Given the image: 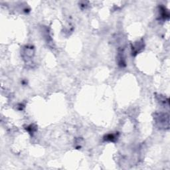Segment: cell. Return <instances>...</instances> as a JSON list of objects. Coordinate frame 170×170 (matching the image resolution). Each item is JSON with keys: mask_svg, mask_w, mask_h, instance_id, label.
Listing matches in <instances>:
<instances>
[{"mask_svg": "<svg viewBox=\"0 0 170 170\" xmlns=\"http://www.w3.org/2000/svg\"><path fill=\"white\" fill-rule=\"evenodd\" d=\"M155 122L159 128H169V115L166 113H158L154 117Z\"/></svg>", "mask_w": 170, "mask_h": 170, "instance_id": "cell-1", "label": "cell"}, {"mask_svg": "<svg viewBox=\"0 0 170 170\" xmlns=\"http://www.w3.org/2000/svg\"><path fill=\"white\" fill-rule=\"evenodd\" d=\"M143 41H139L133 43L131 46V52H132V55L135 56L137 54H138L139 52L143 48Z\"/></svg>", "mask_w": 170, "mask_h": 170, "instance_id": "cell-2", "label": "cell"}, {"mask_svg": "<svg viewBox=\"0 0 170 170\" xmlns=\"http://www.w3.org/2000/svg\"><path fill=\"white\" fill-rule=\"evenodd\" d=\"M34 54L33 48L31 46H26L23 48V52H22V55L25 58H32Z\"/></svg>", "mask_w": 170, "mask_h": 170, "instance_id": "cell-3", "label": "cell"}, {"mask_svg": "<svg viewBox=\"0 0 170 170\" xmlns=\"http://www.w3.org/2000/svg\"><path fill=\"white\" fill-rule=\"evenodd\" d=\"M117 61H118L119 66H122V67L126 66V60H125L124 53L122 51H119L118 56H117Z\"/></svg>", "mask_w": 170, "mask_h": 170, "instance_id": "cell-4", "label": "cell"}, {"mask_svg": "<svg viewBox=\"0 0 170 170\" xmlns=\"http://www.w3.org/2000/svg\"><path fill=\"white\" fill-rule=\"evenodd\" d=\"M159 16H160V19L165 20L169 18V13L167 10L164 7H160L159 8Z\"/></svg>", "mask_w": 170, "mask_h": 170, "instance_id": "cell-5", "label": "cell"}, {"mask_svg": "<svg viewBox=\"0 0 170 170\" xmlns=\"http://www.w3.org/2000/svg\"><path fill=\"white\" fill-rule=\"evenodd\" d=\"M117 138L116 135L113 133H110V134H107L105 135L104 140L106 141H114Z\"/></svg>", "mask_w": 170, "mask_h": 170, "instance_id": "cell-6", "label": "cell"}, {"mask_svg": "<svg viewBox=\"0 0 170 170\" xmlns=\"http://www.w3.org/2000/svg\"><path fill=\"white\" fill-rule=\"evenodd\" d=\"M27 129L28 131H29L30 133H31V132L33 133V132H34V131H35V127H34L33 125H31V126H29L27 127Z\"/></svg>", "mask_w": 170, "mask_h": 170, "instance_id": "cell-7", "label": "cell"}]
</instances>
